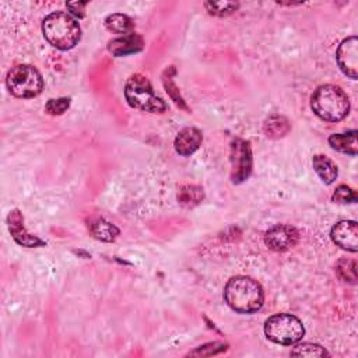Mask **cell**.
I'll return each instance as SVG.
<instances>
[{
	"instance_id": "1",
	"label": "cell",
	"mask_w": 358,
	"mask_h": 358,
	"mask_svg": "<svg viewBox=\"0 0 358 358\" xmlns=\"http://www.w3.org/2000/svg\"><path fill=\"white\" fill-rule=\"evenodd\" d=\"M224 298L235 312L253 313L262 308L264 292L256 280L246 275H236L227 282Z\"/></svg>"
},
{
	"instance_id": "2",
	"label": "cell",
	"mask_w": 358,
	"mask_h": 358,
	"mask_svg": "<svg viewBox=\"0 0 358 358\" xmlns=\"http://www.w3.org/2000/svg\"><path fill=\"white\" fill-rule=\"evenodd\" d=\"M310 108L322 120L338 122L348 115L350 99L340 87L324 84L312 94Z\"/></svg>"
},
{
	"instance_id": "3",
	"label": "cell",
	"mask_w": 358,
	"mask_h": 358,
	"mask_svg": "<svg viewBox=\"0 0 358 358\" xmlns=\"http://www.w3.org/2000/svg\"><path fill=\"white\" fill-rule=\"evenodd\" d=\"M45 39L60 50L74 48L81 38V28L76 18L63 11L50 13L42 22Z\"/></svg>"
},
{
	"instance_id": "4",
	"label": "cell",
	"mask_w": 358,
	"mask_h": 358,
	"mask_svg": "<svg viewBox=\"0 0 358 358\" xmlns=\"http://www.w3.org/2000/svg\"><path fill=\"white\" fill-rule=\"evenodd\" d=\"M124 96L127 103L138 110L150 113H162L166 103L154 92L151 83L141 74H133L124 85Z\"/></svg>"
},
{
	"instance_id": "5",
	"label": "cell",
	"mask_w": 358,
	"mask_h": 358,
	"mask_svg": "<svg viewBox=\"0 0 358 358\" xmlns=\"http://www.w3.org/2000/svg\"><path fill=\"white\" fill-rule=\"evenodd\" d=\"M303 333L302 322L291 313L273 315L264 323L266 337L275 344L292 345L303 337Z\"/></svg>"
},
{
	"instance_id": "6",
	"label": "cell",
	"mask_w": 358,
	"mask_h": 358,
	"mask_svg": "<svg viewBox=\"0 0 358 358\" xmlns=\"http://www.w3.org/2000/svg\"><path fill=\"white\" fill-rule=\"evenodd\" d=\"M6 84L14 96L34 98L41 94L43 78L34 66L17 64L7 73Z\"/></svg>"
},
{
	"instance_id": "7",
	"label": "cell",
	"mask_w": 358,
	"mask_h": 358,
	"mask_svg": "<svg viewBox=\"0 0 358 358\" xmlns=\"http://www.w3.org/2000/svg\"><path fill=\"white\" fill-rule=\"evenodd\" d=\"M231 179L234 183L246 180L252 172V150L250 144L242 138H234L231 143Z\"/></svg>"
},
{
	"instance_id": "8",
	"label": "cell",
	"mask_w": 358,
	"mask_h": 358,
	"mask_svg": "<svg viewBox=\"0 0 358 358\" xmlns=\"http://www.w3.org/2000/svg\"><path fill=\"white\" fill-rule=\"evenodd\" d=\"M299 239L298 231L285 224H278L270 228L264 235V243L275 252H284L296 245Z\"/></svg>"
},
{
	"instance_id": "9",
	"label": "cell",
	"mask_w": 358,
	"mask_h": 358,
	"mask_svg": "<svg viewBox=\"0 0 358 358\" xmlns=\"http://www.w3.org/2000/svg\"><path fill=\"white\" fill-rule=\"evenodd\" d=\"M337 63L341 71L348 76L350 78H357V69H358V41L357 36H350L344 39L337 49L336 53Z\"/></svg>"
},
{
	"instance_id": "10",
	"label": "cell",
	"mask_w": 358,
	"mask_h": 358,
	"mask_svg": "<svg viewBox=\"0 0 358 358\" xmlns=\"http://www.w3.org/2000/svg\"><path fill=\"white\" fill-rule=\"evenodd\" d=\"M330 236L333 242L348 252L358 250V225L352 220H343L333 225Z\"/></svg>"
},
{
	"instance_id": "11",
	"label": "cell",
	"mask_w": 358,
	"mask_h": 358,
	"mask_svg": "<svg viewBox=\"0 0 358 358\" xmlns=\"http://www.w3.org/2000/svg\"><path fill=\"white\" fill-rule=\"evenodd\" d=\"M7 225H8V231H10L11 236L14 238V241L18 245L27 246V248H35V246L45 245V242L41 238H38L36 235H32L27 231V228L24 227V217L20 213V210L10 211V214L7 217Z\"/></svg>"
},
{
	"instance_id": "12",
	"label": "cell",
	"mask_w": 358,
	"mask_h": 358,
	"mask_svg": "<svg viewBox=\"0 0 358 358\" xmlns=\"http://www.w3.org/2000/svg\"><path fill=\"white\" fill-rule=\"evenodd\" d=\"M203 134L197 127H183L175 137V151L182 157L192 155L201 144Z\"/></svg>"
},
{
	"instance_id": "13",
	"label": "cell",
	"mask_w": 358,
	"mask_h": 358,
	"mask_svg": "<svg viewBox=\"0 0 358 358\" xmlns=\"http://www.w3.org/2000/svg\"><path fill=\"white\" fill-rule=\"evenodd\" d=\"M143 48H144L143 38L138 34H133V32L123 35L120 38L112 39L108 43V50L116 57L137 53V52L143 50Z\"/></svg>"
},
{
	"instance_id": "14",
	"label": "cell",
	"mask_w": 358,
	"mask_h": 358,
	"mask_svg": "<svg viewBox=\"0 0 358 358\" xmlns=\"http://www.w3.org/2000/svg\"><path fill=\"white\" fill-rule=\"evenodd\" d=\"M90 234L102 242H113L119 235V228L102 217L92 215L87 220Z\"/></svg>"
},
{
	"instance_id": "15",
	"label": "cell",
	"mask_w": 358,
	"mask_h": 358,
	"mask_svg": "<svg viewBox=\"0 0 358 358\" xmlns=\"http://www.w3.org/2000/svg\"><path fill=\"white\" fill-rule=\"evenodd\" d=\"M329 144L333 150L357 155L358 145H357V130H351L348 133H336L329 137Z\"/></svg>"
},
{
	"instance_id": "16",
	"label": "cell",
	"mask_w": 358,
	"mask_h": 358,
	"mask_svg": "<svg viewBox=\"0 0 358 358\" xmlns=\"http://www.w3.org/2000/svg\"><path fill=\"white\" fill-rule=\"evenodd\" d=\"M312 165H313L315 172L322 179V182H324L326 185H330L336 180L338 171H337L336 164L329 157H326L323 154H317L313 157Z\"/></svg>"
},
{
	"instance_id": "17",
	"label": "cell",
	"mask_w": 358,
	"mask_h": 358,
	"mask_svg": "<svg viewBox=\"0 0 358 358\" xmlns=\"http://www.w3.org/2000/svg\"><path fill=\"white\" fill-rule=\"evenodd\" d=\"M105 27L115 34H131L134 24L133 20L130 17H127L126 14H110L105 18Z\"/></svg>"
},
{
	"instance_id": "18",
	"label": "cell",
	"mask_w": 358,
	"mask_h": 358,
	"mask_svg": "<svg viewBox=\"0 0 358 358\" xmlns=\"http://www.w3.org/2000/svg\"><path fill=\"white\" fill-rule=\"evenodd\" d=\"M204 197L203 189L196 185H183L179 187L178 200L185 207H194L197 206Z\"/></svg>"
},
{
	"instance_id": "19",
	"label": "cell",
	"mask_w": 358,
	"mask_h": 358,
	"mask_svg": "<svg viewBox=\"0 0 358 358\" xmlns=\"http://www.w3.org/2000/svg\"><path fill=\"white\" fill-rule=\"evenodd\" d=\"M289 130L288 120L282 116H271L264 123V131L268 137L285 136Z\"/></svg>"
},
{
	"instance_id": "20",
	"label": "cell",
	"mask_w": 358,
	"mask_h": 358,
	"mask_svg": "<svg viewBox=\"0 0 358 358\" xmlns=\"http://www.w3.org/2000/svg\"><path fill=\"white\" fill-rule=\"evenodd\" d=\"M291 355H294V357H326V355H329V352L319 344L302 343L291 350Z\"/></svg>"
},
{
	"instance_id": "21",
	"label": "cell",
	"mask_w": 358,
	"mask_h": 358,
	"mask_svg": "<svg viewBox=\"0 0 358 358\" xmlns=\"http://www.w3.org/2000/svg\"><path fill=\"white\" fill-rule=\"evenodd\" d=\"M204 6L210 14L224 17L234 13L239 4L234 1H207L204 3Z\"/></svg>"
},
{
	"instance_id": "22",
	"label": "cell",
	"mask_w": 358,
	"mask_h": 358,
	"mask_svg": "<svg viewBox=\"0 0 358 358\" xmlns=\"http://www.w3.org/2000/svg\"><path fill=\"white\" fill-rule=\"evenodd\" d=\"M336 271L341 280L355 282L357 274H355V262L354 260H347V259L340 260L336 266Z\"/></svg>"
},
{
	"instance_id": "23",
	"label": "cell",
	"mask_w": 358,
	"mask_h": 358,
	"mask_svg": "<svg viewBox=\"0 0 358 358\" xmlns=\"http://www.w3.org/2000/svg\"><path fill=\"white\" fill-rule=\"evenodd\" d=\"M333 201L336 203H341V204H345V203H355L357 201V193L345 186V185H340L336 192L333 193Z\"/></svg>"
},
{
	"instance_id": "24",
	"label": "cell",
	"mask_w": 358,
	"mask_h": 358,
	"mask_svg": "<svg viewBox=\"0 0 358 358\" xmlns=\"http://www.w3.org/2000/svg\"><path fill=\"white\" fill-rule=\"evenodd\" d=\"M70 106V99L69 98H57V99H49L45 110L50 115H62L64 113Z\"/></svg>"
},
{
	"instance_id": "25",
	"label": "cell",
	"mask_w": 358,
	"mask_h": 358,
	"mask_svg": "<svg viewBox=\"0 0 358 358\" xmlns=\"http://www.w3.org/2000/svg\"><path fill=\"white\" fill-rule=\"evenodd\" d=\"M227 344L224 343H218V341H214V343H208L206 345H201L199 347L197 350L192 351L190 355H213V354H220L222 351L227 350Z\"/></svg>"
},
{
	"instance_id": "26",
	"label": "cell",
	"mask_w": 358,
	"mask_h": 358,
	"mask_svg": "<svg viewBox=\"0 0 358 358\" xmlns=\"http://www.w3.org/2000/svg\"><path fill=\"white\" fill-rule=\"evenodd\" d=\"M87 3L85 1H74V3H67V8L70 10L71 14L77 15V17H84V8H85Z\"/></svg>"
}]
</instances>
